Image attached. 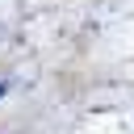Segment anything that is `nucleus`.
<instances>
[{
	"mask_svg": "<svg viewBox=\"0 0 134 134\" xmlns=\"http://www.w3.org/2000/svg\"><path fill=\"white\" fill-rule=\"evenodd\" d=\"M0 92H4V88H0Z\"/></svg>",
	"mask_w": 134,
	"mask_h": 134,
	"instance_id": "f257e3e1",
	"label": "nucleus"
}]
</instances>
